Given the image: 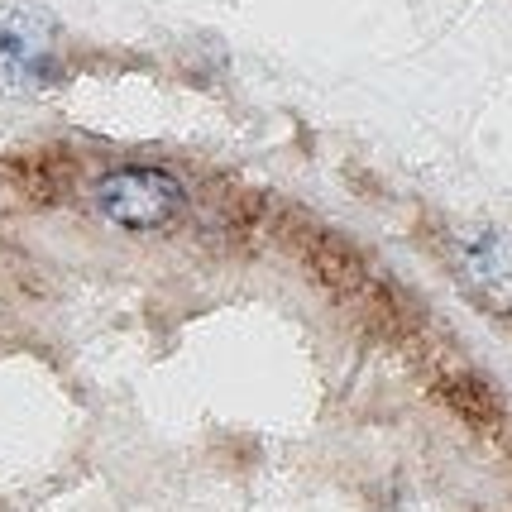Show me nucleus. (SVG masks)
Segmentation results:
<instances>
[{"label":"nucleus","mask_w":512,"mask_h":512,"mask_svg":"<svg viewBox=\"0 0 512 512\" xmlns=\"http://www.w3.org/2000/svg\"><path fill=\"white\" fill-rule=\"evenodd\" d=\"M58 77V20L44 5H0V91L34 96Z\"/></svg>","instance_id":"1"},{"label":"nucleus","mask_w":512,"mask_h":512,"mask_svg":"<svg viewBox=\"0 0 512 512\" xmlns=\"http://www.w3.org/2000/svg\"><path fill=\"white\" fill-rule=\"evenodd\" d=\"M96 211L125 230H158V225L178 221L182 182L158 168H125V173L96 182Z\"/></svg>","instance_id":"2"},{"label":"nucleus","mask_w":512,"mask_h":512,"mask_svg":"<svg viewBox=\"0 0 512 512\" xmlns=\"http://www.w3.org/2000/svg\"><path fill=\"white\" fill-rule=\"evenodd\" d=\"M455 273L484 307L512 312V240L498 230H465L455 245Z\"/></svg>","instance_id":"3"}]
</instances>
